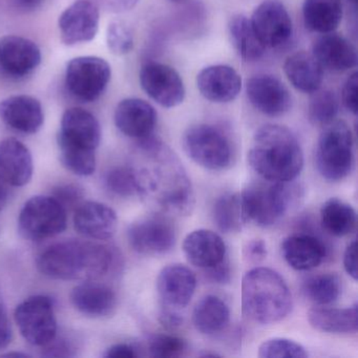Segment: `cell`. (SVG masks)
<instances>
[{
    "label": "cell",
    "mask_w": 358,
    "mask_h": 358,
    "mask_svg": "<svg viewBox=\"0 0 358 358\" xmlns=\"http://www.w3.org/2000/svg\"><path fill=\"white\" fill-rule=\"evenodd\" d=\"M343 106L356 116L358 110V74L354 72L350 75L343 85L341 92Z\"/></svg>",
    "instance_id": "cell-43"
},
{
    "label": "cell",
    "mask_w": 358,
    "mask_h": 358,
    "mask_svg": "<svg viewBox=\"0 0 358 358\" xmlns=\"http://www.w3.org/2000/svg\"><path fill=\"white\" fill-rule=\"evenodd\" d=\"M343 16L341 0H305L303 17L306 28L317 34L335 32Z\"/></svg>",
    "instance_id": "cell-30"
},
{
    "label": "cell",
    "mask_w": 358,
    "mask_h": 358,
    "mask_svg": "<svg viewBox=\"0 0 358 358\" xmlns=\"http://www.w3.org/2000/svg\"><path fill=\"white\" fill-rule=\"evenodd\" d=\"M312 55L322 69L332 72H347L357 66L355 45L334 32L322 34L312 45Z\"/></svg>",
    "instance_id": "cell-23"
},
{
    "label": "cell",
    "mask_w": 358,
    "mask_h": 358,
    "mask_svg": "<svg viewBox=\"0 0 358 358\" xmlns=\"http://www.w3.org/2000/svg\"><path fill=\"white\" fill-rule=\"evenodd\" d=\"M60 161L71 173L80 177H89L96 171V150L77 148L58 142Z\"/></svg>",
    "instance_id": "cell-37"
},
{
    "label": "cell",
    "mask_w": 358,
    "mask_h": 358,
    "mask_svg": "<svg viewBox=\"0 0 358 358\" xmlns=\"http://www.w3.org/2000/svg\"><path fill=\"white\" fill-rule=\"evenodd\" d=\"M33 171L32 154L22 142L15 138L0 142V177L10 186L27 185L32 179Z\"/></svg>",
    "instance_id": "cell-24"
},
{
    "label": "cell",
    "mask_w": 358,
    "mask_h": 358,
    "mask_svg": "<svg viewBox=\"0 0 358 358\" xmlns=\"http://www.w3.org/2000/svg\"><path fill=\"white\" fill-rule=\"evenodd\" d=\"M160 322L166 328L176 329L182 326L184 318L177 310L162 307L160 312Z\"/></svg>",
    "instance_id": "cell-50"
},
{
    "label": "cell",
    "mask_w": 358,
    "mask_h": 358,
    "mask_svg": "<svg viewBox=\"0 0 358 358\" xmlns=\"http://www.w3.org/2000/svg\"><path fill=\"white\" fill-rule=\"evenodd\" d=\"M230 41L238 55L246 62H257L265 54L266 48L259 41L250 20L242 14L234 16L228 24Z\"/></svg>",
    "instance_id": "cell-32"
},
{
    "label": "cell",
    "mask_w": 358,
    "mask_h": 358,
    "mask_svg": "<svg viewBox=\"0 0 358 358\" xmlns=\"http://www.w3.org/2000/svg\"><path fill=\"white\" fill-rule=\"evenodd\" d=\"M106 186L112 194L121 198L138 194L137 182L133 167H116L106 176Z\"/></svg>",
    "instance_id": "cell-41"
},
{
    "label": "cell",
    "mask_w": 358,
    "mask_h": 358,
    "mask_svg": "<svg viewBox=\"0 0 358 358\" xmlns=\"http://www.w3.org/2000/svg\"><path fill=\"white\" fill-rule=\"evenodd\" d=\"M58 142L77 148L96 150L101 142V127L92 113L80 108H71L64 112Z\"/></svg>",
    "instance_id": "cell-18"
},
{
    "label": "cell",
    "mask_w": 358,
    "mask_h": 358,
    "mask_svg": "<svg viewBox=\"0 0 358 358\" xmlns=\"http://www.w3.org/2000/svg\"><path fill=\"white\" fill-rule=\"evenodd\" d=\"M303 189L290 182H255L240 194L243 221L270 227L286 217L301 200Z\"/></svg>",
    "instance_id": "cell-5"
},
{
    "label": "cell",
    "mask_w": 358,
    "mask_h": 358,
    "mask_svg": "<svg viewBox=\"0 0 358 358\" xmlns=\"http://www.w3.org/2000/svg\"><path fill=\"white\" fill-rule=\"evenodd\" d=\"M112 69L103 58L81 56L66 66V85L79 101L91 103L101 97L110 83Z\"/></svg>",
    "instance_id": "cell-9"
},
{
    "label": "cell",
    "mask_w": 358,
    "mask_h": 358,
    "mask_svg": "<svg viewBox=\"0 0 358 358\" xmlns=\"http://www.w3.org/2000/svg\"><path fill=\"white\" fill-rule=\"evenodd\" d=\"M68 225L66 209L53 196H36L22 207L18 231L26 240L41 241L64 231Z\"/></svg>",
    "instance_id": "cell-8"
},
{
    "label": "cell",
    "mask_w": 358,
    "mask_h": 358,
    "mask_svg": "<svg viewBox=\"0 0 358 358\" xmlns=\"http://www.w3.org/2000/svg\"><path fill=\"white\" fill-rule=\"evenodd\" d=\"M76 231L91 240H110L118 227V217L114 209L98 202L81 203L75 211Z\"/></svg>",
    "instance_id": "cell-22"
},
{
    "label": "cell",
    "mask_w": 358,
    "mask_h": 358,
    "mask_svg": "<svg viewBox=\"0 0 358 358\" xmlns=\"http://www.w3.org/2000/svg\"><path fill=\"white\" fill-rule=\"evenodd\" d=\"M248 162L264 180L294 181L303 171V150L296 136L288 127L266 124L255 131Z\"/></svg>",
    "instance_id": "cell-2"
},
{
    "label": "cell",
    "mask_w": 358,
    "mask_h": 358,
    "mask_svg": "<svg viewBox=\"0 0 358 358\" xmlns=\"http://www.w3.org/2000/svg\"><path fill=\"white\" fill-rule=\"evenodd\" d=\"M204 271L207 280L215 282V284H227L231 278V271H230L229 262L227 259L219 265L209 268V269L204 270Z\"/></svg>",
    "instance_id": "cell-45"
},
{
    "label": "cell",
    "mask_w": 358,
    "mask_h": 358,
    "mask_svg": "<svg viewBox=\"0 0 358 358\" xmlns=\"http://www.w3.org/2000/svg\"><path fill=\"white\" fill-rule=\"evenodd\" d=\"M14 317L22 336L31 345L45 347L57 335L53 301L45 295H35L22 301Z\"/></svg>",
    "instance_id": "cell-10"
},
{
    "label": "cell",
    "mask_w": 358,
    "mask_h": 358,
    "mask_svg": "<svg viewBox=\"0 0 358 358\" xmlns=\"http://www.w3.org/2000/svg\"><path fill=\"white\" fill-rule=\"evenodd\" d=\"M0 305H1V303H0Z\"/></svg>",
    "instance_id": "cell-55"
},
{
    "label": "cell",
    "mask_w": 358,
    "mask_h": 358,
    "mask_svg": "<svg viewBox=\"0 0 358 358\" xmlns=\"http://www.w3.org/2000/svg\"><path fill=\"white\" fill-rule=\"evenodd\" d=\"M356 241H352L345 250L343 255V267H345L347 273L353 278L354 280H357V259H356Z\"/></svg>",
    "instance_id": "cell-48"
},
{
    "label": "cell",
    "mask_w": 358,
    "mask_h": 358,
    "mask_svg": "<svg viewBox=\"0 0 358 358\" xmlns=\"http://www.w3.org/2000/svg\"><path fill=\"white\" fill-rule=\"evenodd\" d=\"M215 226L224 234L238 232L242 229L243 215L238 194H224L217 199L213 207Z\"/></svg>",
    "instance_id": "cell-35"
},
{
    "label": "cell",
    "mask_w": 358,
    "mask_h": 358,
    "mask_svg": "<svg viewBox=\"0 0 358 358\" xmlns=\"http://www.w3.org/2000/svg\"><path fill=\"white\" fill-rule=\"evenodd\" d=\"M308 320L316 330L335 334L356 333L358 329V305L337 308H312L308 312Z\"/></svg>",
    "instance_id": "cell-29"
},
{
    "label": "cell",
    "mask_w": 358,
    "mask_h": 358,
    "mask_svg": "<svg viewBox=\"0 0 358 358\" xmlns=\"http://www.w3.org/2000/svg\"><path fill=\"white\" fill-rule=\"evenodd\" d=\"M196 85L201 95L213 103L234 101L242 90L238 73L226 64H215L203 69L196 76Z\"/></svg>",
    "instance_id": "cell-21"
},
{
    "label": "cell",
    "mask_w": 358,
    "mask_h": 358,
    "mask_svg": "<svg viewBox=\"0 0 358 358\" xmlns=\"http://www.w3.org/2000/svg\"><path fill=\"white\" fill-rule=\"evenodd\" d=\"M55 198L64 208H77L83 202V192L79 186L69 184V185L58 186L53 192Z\"/></svg>",
    "instance_id": "cell-42"
},
{
    "label": "cell",
    "mask_w": 358,
    "mask_h": 358,
    "mask_svg": "<svg viewBox=\"0 0 358 358\" xmlns=\"http://www.w3.org/2000/svg\"><path fill=\"white\" fill-rule=\"evenodd\" d=\"M343 284L335 273H320L310 276L303 284V292L312 303L318 306L330 305L341 296Z\"/></svg>",
    "instance_id": "cell-34"
},
{
    "label": "cell",
    "mask_w": 358,
    "mask_h": 358,
    "mask_svg": "<svg viewBox=\"0 0 358 358\" xmlns=\"http://www.w3.org/2000/svg\"><path fill=\"white\" fill-rule=\"evenodd\" d=\"M140 356L139 349L129 343H117L108 348L106 357L108 358H134Z\"/></svg>",
    "instance_id": "cell-47"
},
{
    "label": "cell",
    "mask_w": 358,
    "mask_h": 358,
    "mask_svg": "<svg viewBox=\"0 0 358 358\" xmlns=\"http://www.w3.org/2000/svg\"><path fill=\"white\" fill-rule=\"evenodd\" d=\"M17 5L24 10H35L43 5L45 0H15Z\"/></svg>",
    "instance_id": "cell-52"
},
{
    "label": "cell",
    "mask_w": 358,
    "mask_h": 358,
    "mask_svg": "<svg viewBox=\"0 0 358 358\" xmlns=\"http://www.w3.org/2000/svg\"><path fill=\"white\" fill-rule=\"evenodd\" d=\"M157 112L152 104L139 98H127L115 110V124L127 137L136 140L150 137L157 124Z\"/></svg>",
    "instance_id": "cell-19"
},
{
    "label": "cell",
    "mask_w": 358,
    "mask_h": 358,
    "mask_svg": "<svg viewBox=\"0 0 358 358\" xmlns=\"http://www.w3.org/2000/svg\"><path fill=\"white\" fill-rule=\"evenodd\" d=\"M96 1L108 11L122 13L133 9L139 0H96Z\"/></svg>",
    "instance_id": "cell-49"
},
{
    "label": "cell",
    "mask_w": 358,
    "mask_h": 358,
    "mask_svg": "<svg viewBox=\"0 0 358 358\" xmlns=\"http://www.w3.org/2000/svg\"><path fill=\"white\" fill-rule=\"evenodd\" d=\"M284 72L297 91L312 94L322 87L324 69L312 53L297 52L289 56L284 64Z\"/></svg>",
    "instance_id": "cell-28"
},
{
    "label": "cell",
    "mask_w": 358,
    "mask_h": 358,
    "mask_svg": "<svg viewBox=\"0 0 358 358\" xmlns=\"http://www.w3.org/2000/svg\"><path fill=\"white\" fill-rule=\"evenodd\" d=\"M138 152L140 163L131 166L138 194L157 213L179 217L190 215L196 196L179 157L154 135L138 140Z\"/></svg>",
    "instance_id": "cell-1"
},
{
    "label": "cell",
    "mask_w": 358,
    "mask_h": 358,
    "mask_svg": "<svg viewBox=\"0 0 358 358\" xmlns=\"http://www.w3.org/2000/svg\"><path fill=\"white\" fill-rule=\"evenodd\" d=\"M182 146L188 157L209 171H224L231 165L234 150L227 136L209 124L188 127L182 137Z\"/></svg>",
    "instance_id": "cell-7"
},
{
    "label": "cell",
    "mask_w": 358,
    "mask_h": 358,
    "mask_svg": "<svg viewBox=\"0 0 358 358\" xmlns=\"http://www.w3.org/2000/svg\"><path fill=\"white\" fill-rule=\"evenodd\" d=\"M229 322V307L217 295H206L194 306L192 322L202 334L213 335L222 332L227 328Z\"/></svg>",
    "instance_id": "cell-31"
},
{
    "label": "cell",
    "mask_w": 358,
    "mask_h": 358,
    "mask_svg": "<svg viewBox=\"0 0 358 358\" xmlns=\"http://www.w3.org/2000/svg\"><path fill=\"white\" fill-rule=\"evenodd\" d=\"M127 238L136 252L145 255H165L175 247L177 230L167 215L156 213L131 224Z\"/></svg>",
    "instance_id": "cell-11"
},
{
    "label": "cell",
    "mask_w": 358,
    "mask_h": 358,
    "mask_svg": "<svg viewBox=\"0 0 358 358\" xmlns=\"http://www.w3.org/2000/svg\"><path fill=\"white\" fill-rule=\"evenodd\" d=\"M73 305L80 313L91 317L112 315L117 307L114 291L98 282H83L73 289L71 294Z\"/></svg>",
    "instance_id": "cell-27"
},
{
    "label": "cell",
    "mask_w": 358,
    "mask_h": 358,
    "mask_svg": "<svg viewBox=\"0 0 358 358\" xmlns=\"http://www.w3.org/2000/svg\"><path fill=\"white\" fill-rule=\"evenodd\" d=\"M188 345L181 337L155 334L148 338V355L155 358H178L185 355Z\"/></svg>",
    "instance_id": "cell-38"
},
{
    "label": "cell",
    "mask_w": 358,
    "mask_h": 358,
    "mask_svg": "<svg viewBox=\"0 0 358 358\" xmlns=\"http://www.w3.org/2000/svg\"><path fill=\"white\" fill-rule=\"evenodd\" d=\"M259 356L262 358H306L308 353L301 343L276 337L268 339L259 345Z\"/></svg>",
    "instance_id": "cell-40"
},
{
    "label": "cell",
    "mask_w": 358,
    "mask_h": 358,
    "mask_svg": "<svg viewBox=\"0 0 358 358\" xmlns=\"http://www.w3.org/2000/svg\"><path fill=\"white\" fill-rule=\"evenodd\" d=\"M38 45L22 36L8 35L0 38V72L10 78L20 79L32 74L41 64Z\"/></svg>",
    "instance_id": "cell-15"
},
{
    "label": "cell",
    "mask_w": 358,
    "mask_h": 358,
    "mask_svg": "<svg viewBox=\"0 0 358 358\" xmlns=\"http://www.w3.org/2000/svg\"><path fill=\"white\" fill-rule=\"evenodd\" d=\"M10 185L0 177V211L5 208L6 205L9 202Z\"/></svg>",
    "instance_id": "cell-51"
},
{
    "label": "cell",
    "mask_w": 358,
    "mask_h": 358,
    "mask_svg": "<svg viewBox=\"0 0 358 358\" xmlns=\"http://www.w3.org/2000/svg\"><path fill=\"white\" fill-rule=\"evenodd\" d=\"M246 94L251 106L265 116H284L290 110L292 99L286 85L270 75H259L248 79Z\"/></svg>",
    "instance_id": "cell-16"
},
{
    "label": "cell",
    "mask_w": 358,
    "mask_h": 358,
    "mask_svg": "<svg viewBox=\"0 0 358 358\" xmlns=\"http://www.w3.org/2000/svg\"><path fill=\"white\" fill-rule=\"evenodd\" d=\"M243 314L257 324L284 320L292 309V294L280 273L265 267L246 272L242 280Z\"/></svg>",
    "instance_id": "cell-4"
},
{
    "label": "cell",
    "mask_w": 358,
    "mask_h": 358,
    "mask_svg": "<svg viewBox=\"0 0 358 358\" xmlns=\"http://www.w3.org/2000/svg\"><path fill=\"white\" fill-rule=\"evenodd\" d=\"M196 288L194 272L181 264H171L161 270L157 290L163 308L179 310L187 307Z\"/></svg>",
    "instance_id": "cell-17"
},
{
    "label": "cell",
    "mask_w": 358,
    "mask_h": 358,
    "mask_svg": "<svg viewBox=\"0 0 358 358\" xmlns=\"http://www.w3.org/2000/svg\"><path fill=\"white\" fill-rule=\"evenodd\" d=\"M354 139L351 129L343 120L322 127L316 146L315 163L324 179L338 182L353 171Z\"/></svg>",
    "instance_id": "cell-6"
},
{
    "label": "cell",
    "mask_w": 358,
    "mask_h": 358,
    "mask_svg": "<svg viewBox=\"0 0 358 358\" xmlns=\"http://www.w3.org/2000/svg\"><path fill=\"white\" fill-rule=\"evenodd\" d=\"M223 238L207 229L190 232L184 238L183 252L190 264L206 270L219 265L227 259Z\"/></svg>",
    "instance_id": "cell-25"
},
{
    "label": "cell",
    "mask_w": 358,
    "mask_h": 358,
    "mask_svg": "<svg viewBox=\"0 0 358 358\" xmlns=\"http://www.w3.org/2000/svg\"><path fill=\"white\" fill-rule=\"evenodd\" d=\"M173 3H181V1H184V0H171Z\"/></svg>",
    "instance_id": "cell-54"
},
{
    "label": "cell",
    "mask_w": 358,
    "mask_h": 358,
    "mask_svg": "<svg viewBox=\"0 0 358 358\" xmlns=\"http://www.w3.org/2000/svg\"><path fill=\"white\" fill-rule=\"evenodd\" d=\"M13 339V330L7 312L0 305V350L6 349Z\"/></svg>",
    "instance_id": "cell-46"
},
{
    "label": "cell",
    "mask_w": 358,
    "mask_h": 358,
    "mask_svg": "<svg viewBox=\"0 0 358 358\" xmlns=\"http://www.w3.org/2000/svg\"><path fill=\"white\" fill-rule=\"evenodd\" d=\"M243 257L246 263L252 264V265L262 263L267 257L266 243L259 238L248 241L244 246Z\"/></svg>",
    "instance_id": "cell-44"
},
{
    "label": "cell",
    "mask_w": 358,
    "mask_h": 358,
    "mask_svg": "<svg viewBox=\"0 0 358 358\" xmlns=\"http://www.w3.org/2000/svg\"><path fill=\"white\" fill-rule=\"evenodd\" d=\"M134 33L131 27L120 20H115L108 24L106 30V45L110 53L124 56L134 49Z\"/></svg>",
    "instance_id": "cell-39"
},
{
    "label": "cell",
    "mask_w": 358,
    "mask_h": 358,
    "mask_svg": "<svg viewBox=\"0 0 358 358\" xmlns=\"http://www.w3.org/2000/svg\"><path fill=\"white\" fill-rule=\"evenodd\" d=\"M345 1H348V3H351V5H353L354 7H356V3H357V0H345Z\"/></svg>",
    "instance_id": "cell-53"
},
{
    "label": "cell",
    "mask_w": 358,
    "mask_h": 358,
    "mask_svg": "<svg viewBox=\"0 0 358 358\" xmlns=\"http://www.w3.org/2000/svg\"><path fill=\"white\" fill-rule=\"evenodd\" d=\"M0 119L13 131L33 135L43 127L45 114L36 98L17 95L0 101Z\"/></svg>",
    "instance_id": "cell-20"
},
{
    "label": "cell",
    "mask_w": 358,
    "mask_h": 358,
    "mask_svg": "<svg viewBox=\"0 0 358 358\" xmlns=\"http://www.w3.org/2000/svg\"><path fill=\"white\" fill-rule=\"evenodd\" d=\"M142 90L163 108H173L185 99V87L179 73L160 62H148L140 71Z\"/></svg>",
    "instance_id": "cell-12"
},
{
    "label": "cell",
    "mask_w": 358,
    "mask_h": 358,
    "mask_svg": "<svg viewBox=\"0 0 358 358\" xmlns=\"http://www.w3.org/2000/svg\"><path fill=\"white\" fill-rule=\"evenodd\" d=\"M320 221L328 234L341 238L355 230L357 215L355 209L348 203L338 199H330L320 208Z\"/></svg>",
    "instance_id": "cell-33"
},
{
    "label": "cell",
    "mask_w": 358,
    "mask_h": 358,
    "mask_svg": "<svg viewBox=\"0 0 358 358\" xmlns=\"http://www.w3.org/2000/svg\"><path fill=\"white\" fill-rule=\"evenodd\" d=\"M282 255L293 269L307 271L318 267L327 255L322 240L310 234L289 236L282 243Z\"/></svg>",
    "instance_id": "cell-26"
},
{
    "label": "cell",
    "mask_w": 358,
    "mask_h": 358,
    "mask_svg": "<svg viewBox=\"0 0 358 358\" xmlns=\"http://www.w3.org/2000/svg\"><path fill=\"white\" fill-rule=\"evenodd\" d=\"M308 103V118L312 124L324 127L332 122L338 114V98L330 90L318 89L310 94Z\"/></svg>",
    "instance_id": "cell-36"
},
{
    "label": "cell",
    "mask_w": 358,
    "mask_h": 358,
    "mask_svg": "<svg viewBox=\"0 0 358 358\" xmlns=\"http://www.w3.org/2000/svg\"><path fill=\"white\" fill-rule=\"evenodd\" d=\"M249 20L255 35L266 49L282 47L292 37V20L288 10L278 0H265L255 8Z\"/></svg>",
    "instance_id": "cell-13"
},
{
    "label": "cell",
    "mask_w": 358,
    "mask_h": 358,
    "mask_svg": "<svg viewBox=\"0 0 358 358\" xmlns=\"http://www.w3.org/2000/svg\"><path fill=\"white\" fill-rule=\"evenodd\" d=\"M99 8L91 0H77L58 20L62 41L69 47L90 43L99 30Z\"/></svg>",
    "instance_id": "cell-14"
},
{
    "label": "cell",
    "mask_w": 358,
    "mask_h": 358,
    "mask_svg": "<svg viewBox=\"0 0 358 358\" xmlns=\"http://www.w3.org/2000/svg\"><path fill=\"white\" fill-rule=\"evenodd\" d=\"M117 257L106 245L66 241L41 253L37 267L43 275L54 280H95L116 265Z\"/></svg>",
    "instance_id": "cell-3"
}]
</instances>
